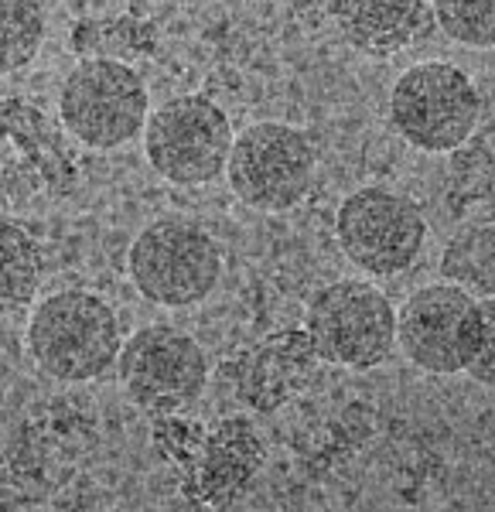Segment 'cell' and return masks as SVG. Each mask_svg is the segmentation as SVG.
<instances>
[{
    "mask_svg": "<svg viewBox=\"0 0 495 512\" xmlns=\"http://www.w3.org/2000/svg\"><path fill=\"white\" fill-rule=\"evenodd\" d=\"M318 154L304 130L280 120H263L233 137L226 161L229 188L239 202L260 212H287L308 195Z\"/></svg>",
    "mask_w": 495,
    "mask_h": 512,
    "instance_id": "5b68a950",
    "label": "cell"
},
{
    "mask_svg": "<svg viewBox=\"0 0 495 512\" xmlns=\"http://www.w3.org/2000/svg\"><path fill=\"white\" fill-rule=\"evenodd\" d=\"M482 99L465 69L451 62H420L396 79L390 93L393 130L427 154L458 151L475 134Z\"/></svg>",
    "mask_w": 495,
    "mask_h": 512,
    "instance_id": "3957f363",
    "label": "cell"
},
{
    "mask_svg": "<svg viewBox=\"0 0 495 512\" xmlns=\"http://www.w3.org/2000/svg\"><path fill=\"white\" fill-rule=\"evenodd\" d=\"M318 352L311 345L308 332L297 328H284V332L263 338L243 355L236 373L239 400L253 410H277L287 400H294L304 386L311 383L318 369Z\"/></svg>",
    "mask_w": 495,
    "mask_h": 512,
    "instance_id": "8fae6325",
    "label": "cell"
},
{
    "mask_svg": "<svg viewBox=\"0 0 495 512\" xmlns=\"http://www.w3.org/2000/svg\"><path fill=\"white\" fill-rule=\"evenodd\" d=\"M338 35L356 52L386 59L434 28L431 0H332Z\"/></svg>",
    "mask_w": 495,
    "mask_h": 512,
    "instance_id": "4fadbf2b",
    "label": "cell"
},
{
    "mask_svg": "<svg viewBox=\"0 0 495 512\" xmlns=\"http://www.w3.org/2000/svg\"><path fill=\"white\" fill-rule=\"evenodd\" d=\"M465 373L482 386L495 390V294L478 297L475 318H472V338H468V359Z\"/></svg>",
    "mask_w": 495,
    "mask_h": 512,
    "instance_id": "ac0fdd59",
    "label": "cell"
},
{
    "mask_svg": "<svg viewBox=\"0 0 495 512\" xmlns=\"http://www.w3.org/2000/svg\"><path fill=\"white\" fill-rule=\"evenodd\" d=\"M444 274L468 291L495 294V226H475L451 239L444 253Z\"/></svg>",
    "mask_w": 495,
    "mask_h": 512,
    "instance_id": "2e32d148",
    "label": "cell"
},
{
    "mask_svg": "<svg viewBox=\"0 0 495 512\" xmlns=\"http://www.w3.org/2000/svg\"><path fill=\"white\" fill-rule=\"evenodd\" d=\"M59 113L65 130L86 147L113 151L144 130L147 86L130 65L86 59L65 76Z\"/></svg>",
    "mask_w": 495,
    "mask_h": 512,
    "instance_id": "52a82bcc",
    "label": "cell"
},
{
    "mask_svg": "<svg viewBox=\"0 0 495 512\" xmlns=\"http://www.w3.org/2000/svg\"><path fill=\"white\" fill-rule=\"evenodd\" d=\"M263 465V444L250 420L226 417L205 437L198 465H192L188 492L205 506H229L250 489L253 475Z\"/></svg>",
    "mask_w": 495,
    "mask_h": 512,
    "instance_id": "7c38bea8",
    "label": "cell"
},
{
    "mask_svg": "<svg viewBox=\"0 0 495 512\" xmlns=\"http://www.w3.org/2000/svg\"><path fill=\"white\" fill-rule=\"evenodd\" d=\"M233 127L209 96H175L144 123V154L171 185H209L226 171Z\"/></svg>",
    "mask_w": 495,
    "mask_h": 512,
    "instance_id": "8992f818",
    "label": "cell"
},
{
    "mask_svg": "<svg viewBox=\"0 0 495 512\" xmlns=\"http://www.w3.org/2000/svg\"><path fill=\"white\" fill-rule=\"evenodd\" d=\"M304 332L321 362L373 369L396 349V311L366 280H335L311 297Z\"/></svg>",
    "mask_w": 495,
    "mask_h": 512,
    "instance_id": "277c9868",
    "label": "cell"
},
{
    "mask_svg": "<svg viewBox=\"0 0 495 512\" xmlns=\"http://www.w3.org/2000/svg\"><path fill=\"white\" fill-rule=\"evenodd\" d=\"M130 280L151 304L188 308L212 294L222 274L219 243L188 219H158L140 229L127 253Z\"/></svg>",
    "mask_w": 495,
    "mask_h": 512,
    "instance_id": "7a4b0ae2",
    "label": "cell"
},
{
    "mask_svg": "<svg viewBox=\"0 0 495 512\" xmlns=\"http://www.w3.org/2000/svg\"><path fill=\"white\" fill-rule=\"evenodd\" d=\"M45 41V11L38 0H0V72L31 65Z\"/></svg>",
    "mask_w": 495,
    "mask_h": 512,
    "instance_id": "9a60e30c",
    "label": "cell"
},
{
    "mask_svg": "<svg viewBox=\"0 0 495 512\" xmlns=\"http://www.w3.org/2000/svg\"><path fill=\"white\" fill-rule=\"evenodd\" d=\"M41 280L38 243L24 226L0 219V315L18 311L35 297Z\"/></svg>",
    "mask_w": 495,
    "mask_h": 512,
    "instance_id": "5bb4252c",
    "label": "cell"
},
{
    "mask_svg": "<svg viewBox=\"0 0 495 512\" xmlns=\"http://www.w3.org/2000/svg\"><path fill=\"white\" fill-rule=\"evenodd\" d=\"M24 342L41 373L59 383H93L110 373L123 349L117 311L89 291L45 297L31 311Z\"/></svg>",
    "mask_w": 495,
    "mask_h": 512,
    "instance_id": "6da1fadb",
    "label": "cell"
},
{
    "mask_svg": "<svg viewBox=\"0 0 495 512\" xmlns=\"http://www.w3.org/2000/svg\"><path fill=\"white\" fill-rule=\"evenodd\" d=\"M335 236L362 274L396 277L424 250L427 222L414 198L390 188H359L338 205Z\"/></svg>",
    "mask_w": 495,
    "mask_h": 512,
    "instance_id": "ba28073f",
    "label": "cell"
},
{
    "mask_svg": "<svg viewBox=\"0 0 495 512\" xmlns=\"http://www.w3.org/2000/svg\"><path fill=\"white\" fill-rule=\"evenodd\" d=\"M117 373L140 410L151 417H171L205 393L209 359L192 335L168 325H151L123 342Z\"/></svg>",
    "mask_w": 495,
    "mask_h": 512,
    "instance_id": "9c48e42d",
    "label": "cell"
},
{
    "mask_svg": "<svg viewBox=\"0 0 495 512\" xmlns=\"http://www.w3.org/2000/svg\"><path fill=\"white\" fill-rule=\"evenodd\" d=\"M434 24L468 48H495V0H431Z\"/></svg>",
    "mask_w": 495,
    "mask_h": 512,
    "instance_id": "e0dca14e",
    "label": "cell"
},
{
    "mask_svg": "<svg viewBox=\"0 0 495 512\" xmlns=\"http://www.w3.org/2000/svg\"><path fill=\"white\" fill-rule=\"evenodd\" d=\"M475 301L478 297L461 284L420 287L396 315V345L424 373H465Z\"/></svg>",
    "mask_w": 495,
    "mask_h": 512,
    "instance_id": "30bf717a",
    "label": "cell"
}]
</instances>
